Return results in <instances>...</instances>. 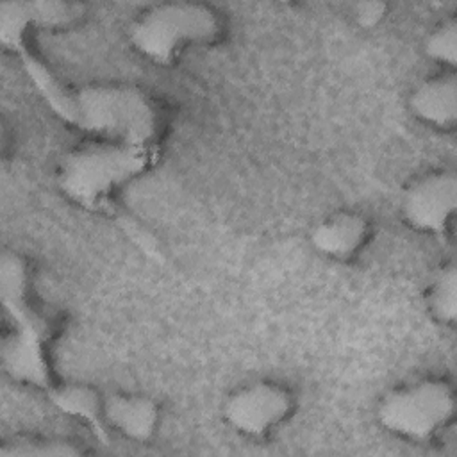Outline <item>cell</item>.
I'll list each match as a JSON object with an SVG mask.
<instances>
[{"label": "cell", "mask_w": 457, "mask_h": 457, "mask_svg": "<svg viewBox=\"0 0 457 457\" xmlns=\"http://www.w3.org/2000/svg\"><path fill=\"white\" fill-rule=\"evenodd\" d=\"M18 54L34 87L59 120L96 139L155 146L159 114L145 91L127 84L70 89L27 48Z\"/></svg>", "instance_id": "obj_1"}, {"label": "cell", "mask_w": 457, "mask_h": 457, "mask_svg": "<svg viewBox=\"0 0 457 457\" xmlns=\"http://www.w3.org/2000/svg\"><path fill=\"white\" fill-rule=\"evenodd\" d=\"M155 159V146L95 139L70 150L57 166L62 195L82 207H98L112 193L145 173Z\"/></svg>", "instance_id": "obj_2"}, {"label": "cell", "mask_w": 457, "mask_h": 457, "mask_svg": "<svg viewBox=\"0 0 457 457\" xmlns=\"http://www.w3.org/2000/svg\"><path fill=\"white\" fill-rule=\"evenodd\" d=\"M221 32L220 14L195 2L159 4L137 16L130 25V43L148 61L171 64L186 48L216 41Z\"/></svg>", "instance_id": "obj_3"}, {"label": "cell", "mask_w": 457, "mask_h": 457, "mask_svg": "<svg viewBox=\"0 0 457 457\" xmlns=\"http://www.w3.org/2000/svg\"><path fill=\"white\" fill-rule=\"evenodd\" d=\"M455 414L453 387L443 378H423L386 393L377 407L380 427L403 439L427 441Z\"/></svg>", "instance_id": "obj_4"}, {"label": "cell", "mask_w": 457, "mask_h": 457, "mask_svg": "<svg viewBox=\"0 0 457 457\" xmlns=\"http://www.w3.org/2000/svg\"><path fill=\"white\" fill-rule=\"evenodd\" d=\"M293 409L295 398L287 387L271 380H257L228 395L223 416L241 436L262 437L282 425Z\"/></svg>", "instance_id": "obj_5"}, {"label": "cell", "mask_w": 457, "mask_h": 457, "mask_svg": "<svg viewBox=\"0 0 457 457\" xmlns=\"http://www.w3.org/2000/svg\"><path fill=\"white\" fill-rule=\"evenodd\" d=\"M457 207V175L452 170L430 171L414 179L402 193L405 223L423 234H443Z\"/></svg>", "instance_id": "obj_6"}, {"label": "cell", "mask_w": 457, "mask_h": 457, "mask_svg": "<svg viewBox=\"0 0 457 457\" xmlns=\"http://www.w3.org/2000/svg\"><path fill=\"white\" fill-rule=\"evenodd\" d=\"M84 7L75 2L36 0L0 4V39L5 48L20 52L25 46L29 27L61 29L75 23Z\"/></svg>", "instance_id": "obj_7"}, {"label": "cell", "mask_w": 457, "mask_h": 457, "mask_svg": "<svg viewBox=\"0 0 457 457\" xmlns=\"http://www.w3.org/2000/svg\"><path fill=\"white\" fill-rule=\"evenodd\" d=\"M46 336V327L14 325L12 332L4 337L2 362L12 380L45 391L54 386L45 350Z\"/></svg>", "instance_id": "obj_8"}, {"label": "cell", "mask_w": 457, "mask_h": 457, "mask_svg": "<svg viewBox=\"0 0 457 457\" xmlns=\"http://www.w3.org/2000/svg\"><path fill=\"white\" fill-rule=\"evenodd\" d=\"M102 418L105 425L123 437L136 443H148L159 428L161 411L150 396L111 393L104 396Z\"/></svg>", "instance_id": "obj_9"}, {"label": "cell", "mask_w": 457, "mask_h": 457, "mask_svg": "<svg viewBox=\"0 0 457 457\" xmlns=\"http://www.w3.org/2000/svg\"><path fill=\"white\" fill-rule=\"evenodd\" d=\"M370 237V221L353 211H341L318 221L309 236L311 246L330 259H348L359 253Z\"/></svg>", "instance_id": "obj_10"}, {"label": "cell", "mask_w": 457, "mask_h": 457, "mask_svg": "<svg viewBox=\"0 0 457 457\" xmlns=\"http://www.w3.org/2000/svg\"><path fill=\"white\" fill-rule=\"evenodd\" d=\"M409 109L414 118L434 129H452L457 121V79L452 70L425 79L411 96Z\"/></svg>", "instance_id": "obj_11"}, {"label": "cell", "mask_w": 457, "mask_h": 457, "mask_svg": "<svg viewBox=\"0 0 457 457\" xmlns=\"http://www.w3.org/2000/svg\"><path fill=\"white\" fill-rule=\"evenodd\" d=\"M46 395L57 411H61L66 416L89 423L96 430L98 437H104V428H102L104 395H100L96 389L86 384L52 386L46 391Z\"/></svg>", "instance_id": "obj_12"}, {"label": "cell", "mask_w": 457, "mask_h": 457, "mask_svg": "<svg viewBox=\"0 0 457 457\" xmlns=\"http://www.w3.org/2000/svg\"><path fill=\"white\" fill-rule=\"evenodd\" d=\"M427 307L434 320L453 325L457 320V268L453 262L443 264L432 277L427 289Z\"/></svg>", "instance_id": "obj_13"}, {"label": "cell", "mask_w": 457, "mask_h": 457, "mask_svg": "<svg viewBox=\"0 0 457 457\" xmlns=\"http://www.w3.org/2000/svg\"><path fill=\"white\" fill-rule=\"evenodd\" d=\"M425 55L446 68H453L457 62V21L448 18L441 21L423 41Z\"/></svg>", "instance_id": "obj_14"}, {"label": "cell", "mask_w": 457, "mask_h": 457, "mask_svg": "<svg viewBox=\"0 0 457 457\" xmlns=\"http://www.w3.org/2000/svg\"><path fill=\"white\" fill-rule=\"evenodd\" d=\"M4 457H64L80 455L82 450L64 441H14L2 446Z\"/></svg>", "instance_id": "obj_15"}, {"label": "cell", "mask_w": 457, "mask_h": 457, "mask_svg": "<svg viewBox=\"0 0 457 457\" xmlns=\"http://www.w3.org/2000/svg\"><path fill=\"white\" fill-rule=\"evenodd\" d=\"M353 14H355V21L362 27V29H373L377 27L387 14V5L384 2H359L353 7Z\"/></svg>", "instance_id": "obj_16"}]
</instances>
